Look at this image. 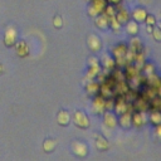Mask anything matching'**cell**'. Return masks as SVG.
<instances>
[{"instance_id": "39", "label": "cell", "mask_w": 161, "mask_h": 161, "mask_svg": "<svg viewBox=\"0 0 161 161\" xmlns=\"http://www.w3.org/2000/svg\"><path fill=\"white\" fill-rule=\"evenodd\" d=\"M3 70H4V67H3V64H0V73H3Z\"/></svg>"}, {"instance_id": "5", "label": "cell", "mask_w": 161, "mask_h": 161, "mask_svg": "<svg viewBox=\"0 0 161 161\" xmlns=\"http://www.w3.org/2000/svg\"><path fill=\"white\" fill-rule=\"evenodd\" d=\"M131 121H132V126L140 128L142 126L146 125L147 122V117H146V113L142 112V111H138V112H135L131 114Z\"/></svg>"}, {"instance_id": "30", "label": "cell", "mask_w": 161, "mask_h": 161, "mask_svg": "<svg viewBox=\"0 0 161 161\" xmlns=\"http://www.w3.org/2000/svg\"><path fill=\"white\" fill-rule=\"evenodd\" d=\"M151 35H152V38H153L156 42H161V30H160L158 26H155V25H153V29H152V31H151Z\"/></svg>"}, {"instance_id": "13", "label": "cell", "mask_w": 161, "mask_h": 161, "mask_svg": "<svg viewBox=\"0 0 161 161\" xmlns=\"http://www.w3.org/2000/svg\"><path fill=\"white\" fill-rule=\"evenodd\" d=\"M94 145H96V148L98 151H107L109 148V142L108 140L102 136V135H97L96 136V140H94Z\"/></svg>"}, {"instance_id": "32", "label": "cell", "mask_w": 161, "mask_h": 161, "mask_svg": "<svg viewBox=\"0 0 161 161\" xmlns=\"http://www.w3.org/2000/svg\"><path fill=\"white\" fill-rule=\"evenodd\" d=\"M146 25H155L156 24V18H155V15H152V14H147L146 15V18H145V21H143Z\"/></svg>"}, {"instance_id": "37", "label": "cell", "mask_w": 161, "mask_h": 161, "mask_svg": "<svg viewBox=\"0 0 161 161\" xmlns=\"http://www.w3.org/2000/svg\"><path fill=\"white\" fill-rule=\"evenodd\" d=\"M152 29H153V26H152V25H146V31H147L148 34H151Z\"/></svg>"}, {"instance_id": "27", "label": "cell", "mask_w": 161, "mask_h": 161, "mask_svg": "<svg viewBox=\"0 0 161 161\" xmlns=\"http://www.w3.org/2000/svg\"><path fill=\"white\" fill-rule=\"evenodd\" d=\"M91 4H92L99 13H102L103 9H104V6L107 5V0H91Z\"/></svg>"}, {"instance_id": "1", "label": "cell", "mask_w": 161, "mask_h": 161, "mask_svg": "<svg viewBox=\"0 0 161 161\" xmlns=\"http://www.w3.org/2000/svg\"><path fill=\"white\" fill-rule=\"evenodd\" d=\"M70 119H72L73 123H74L77 127H79V128H88V127L91 126V121H89L87 113H86L84 111H82V109L74 111V113L72 114V118H70Z\"/></svg>"}, {"instance_id": "35", "label": "cell", "mask_w": 161, "mask_h": 161, "mask_svg": "<svg viewBox=\"0 0 161 161\" xmlns=\"http://www.w3.org/2000/svg\"><path fill=\"white\" fill-rule=\"evenodd\" d=\"M155 135H156V138L161 141V123L155 126Z\"/></svg>"}, {"instance_id": "9", "label": "cell", "mask_w": 161, "mask_h": 161, "mask_svg": "<svg viewBox=\"0 0 161 161\" xmlns=\"http://www.w3.org/2000/svg\"><path fill=\"white\" fill-rule=\"evenodd\" d=\"M94 24L98 29L107 30L109 28V16H107L104 13H101L94 18Z\"/></svg>"}, {"instance_id": "34", "label": "cell", "mask_w": 161, "mask_h": 161, "mask_svg": "<svg viewBox=\"0 0 161 161\" xmlns=\"http://www.w3.org/2000/svg\"><path fill=\"white\" fill-rule=\"evenodd\" d=\"M97 64H99V59L96 55H91L88 58V65H97Z\"/></svg>"}, {"instance_id": "40", "label": "cell", "mask_w": 161, "mask_h": 161, "mask_svg": "<svg viewBox=\"0 0 161 161\" xmlns=\"http://www.w3.org/2000/svg\"><path fill=\"white\" fill-rule=\"evenodd\" d=\"M157 26H158V28H160V30H161V21H160V23L157 24Z\"/></svg>"}, {"instance_id": "29", "label": "cell", "mask_w": 161, "mask_h": 161, "mask_svg": "<svg viewBox=\"0 0 161 161\" xmlns=\"http://www.w3.org/2000/svg\"><path fill=\"white\" fill-rule=\"evenodd\" d=\"M142 70L145 72V74H146V75L152 74V73L155 72V65H153L151 62H146V63H145V65H143V68H142Z\"/></svg>"}, {"instance_id": "3", "label": "cell", "mask_w": 161, "mask_h": 161, "mask_svg": "<svg viewBox=\"0 0 161 161\" xmlns=\"http://www.w3.org/2000/svg\"><path fill=\"white\" fill-rule=\"evenodd\" d=\"M113 111H114V113H116V114H118V116H119V114H122V113H125V112H127V111H130V104L127 103V101H126L125 96L118 94L117 99H114Z\"/></svg>"}, {"instance_id": "17", "label": "cell", "mask_w": 161, "mask_h": 161, "mask_svg": "<svg viewBox=\"0 0 161 161\" xmlns=\"http://www.w3.org/2000/svg\"><path fill=\"white\" fill-rule=\"evenodd\" d=\"M86 91L89 96H94L99 92V83L94 79H88V83H86Z\"/></svg>"}, {"instance_id": "19", "label": "cell", "mask_w": 161, "mask_h": 161, "mask_svg": "<svg viewBox=\"0 0 161 161\" xmlns=\"http://www.w3.org/2000/svg\"><path fill=\"white\" fill-rule=\"evenodd\" d=\"M127 49H128V48L126 47V44H123V43L117 44V45H114V47L112 48V55H113L114 58H122V57H125Z\"/></svg>"}, {"instance_id": "18", "label": "cell", "mask_w": 161, "mask_h": 161, "mask_svg": "<svg viewBox=\"0 0 161 161\" xmlns=\"http://www.w3.org/2000/svg\"><path fill=\"white\" fill-rule=\"evenodd\" d=\"M114 18L121 23V25H123V24H126V23L130 20V13H128L125 8H121L118 11H116Z\"/></svg>"}, {"instance_id": "38", "label": "cell", "mask_w": 161, "mask_h": 161, "mask_svg": "<svg viewBox=\"0 0 161 161\" xmlns=\"http://www.w3.org/2000/svg\"><path fill=\"white\" fill-rule=\"evenodd\" d=\"M156 93H157V96H160V97H161V84L156 88Z\"/></svg>"}, {"instance_id": "16", "label": "cell", "mask_w": 161, "mask_h": 161, "mask_svg": "<svg viewBox=\"0 0 161 161\" xmlns=\"http://www.w3.org/2000/svg\"><path fill=\"white\" fill-rule=\"evenodd\" d=\"M138 30H140V28H138V23H137V21H135V20H128V21L126 23V33H127L128 35L136 36V35L138 34Z\"/></svg>"}, {"instance_id": "4", "label": "cell", "mask_w": 161, "mask_h": 161, "mask_svg": "<svg viewBox=\"0 0 161 161\" xmlns=\"http://www.w3.org/2000/svg\"><path fill=\"white\" fill-rule=\"evenodd\" d=\"M104 101L106 98L101 94H94V98L92 101V111L94 114H102L106 109H104Z\"/></svg>"}, {"instance_id": "41", "label": "cell", "mask_w": 161, "mask_h": 161, "mask_svg": "<svg viewBox=\"0 0 161 161\" xmlns=\"http://www.w3.org/2000/svg\"><path fill=\"white\" fill-rule=\"evenodd\" d=\"M87 1H91V0H87Z\"/></svg>"}, {"instance_id": "8", "label": "cell", "mask_w": 161, "mask_h": 161, "mask_svg": "<svg viewBox=\"0 0 161 161\" xmlns=\"http://www.w3.org/2000/svg\"><path fill=\"white\" fill-rule=\"evenodd\" d=\"M103 123L106 127L108 128H114L117 126V116L114 112H111V111H104L103 113Z\"/></svg>"}, {"instance_id": "25", "label": "cell", "mask_w": 161, "mask_h": 161, "mask_svg": "<svg viewBox=\"0 0 161 161\" xmlns=\"http://www.w3.org/2000/svg\"><path fill=\"white\" fill-rule=\"evenodd\" d=\"M130 49L136 54L137 52H141L142 50V44H141V40L137 39V38H132L131 42H130Z\"/></svg>"}, {"instance_id": "2", "label": "cell", "mask_w": 161, "mask_h": 161, "mask_svg": "<svg viewBox=\"0 0 161 161\" xmlns=\"http://www.w3.org/2000/svg\"><path fill=\"white\" fill-rule=\"evenodd\" d=\"M70 150L77 157H80V158H83L88 155V146L83 141H78V140L73 141L70 145Z\"/></svg>"}, {"instance_id": "33", "label": "cell", "mask_w": 161, "mask_h": 161, "mask_svg": "<svg viewBox=\"0 0 161 161\" xmlns=\"http://www.w3.org/2000/svg\"><path fill=\"white\" fill-rule=\"evenodd\" d=\"M87 10H88V11H87V13H88V15H89V16H92V18H96L98 14H101V13H99V11H98L93 5H92V4H89V5H88V9H87Z\"/></svg>"}, {"instance_id": "28", "label": "cell", "mask_w": 161, "mask_h": 161, "mask_svg": "<svg viewBox=\"0 0 161 161\" xmlns=\"http://www.w3.org/2000/svg\"><path fill=\"white\" fill-rule=\"evenodd\" d=\"M102 13H104L107 16H113V15L116 14V8H114V5H112V4H107V5L104 6V9H103Z\"/></svg>"}, {"instance_id": "23", "label": "cell", "mask_w": 161, "mask_h": 161, "mask_svg": "<svg viewBox=\"0 0 161 161\" xmlns=\"http://www.w3.org/2000/svg\"><path fill=\"white\" fill-rule=\"evenodd\" d=\"M55 146H57V141L53 140V138H47V140L43 142V150H44L45 152H52V151H54Z\"/></svg>"}, {"instance_id": "36", "label": "cell", "mask_w": 161, "mask_h": 161, "mask_svg": "<svg viewBox=\"0 0 161 161\" xmlns=\"http://www.w3.org/2000/svg\"><path fill=\"white\" fill-rule=\"evenodd\" d=\"M107 1H108V4H112V5H114V6H116V5L121 4V1H122V0H107Z\"/></svg>"}, {"instance_id": "14", "label": "cell", "mask_w": 161, "mask_h": 161, "mask_svg": "<svg viewBox=\"0 0 161 161\" xmlns=\"http://www.w3.org/2000/svg\"><path fill=\"white\" fill-rule=\"evenodd\" d=\"M147 15V11L145 8L142 6H138V8H135L133 11H132V19L137 23H143L145 21V18Z\"/></svg>"}, {"instance_id": "7", "label": "cell", "mask_w": 161, "mask_h": 161, "mask_svg": "<svg viewBox=\"0 0 161 161\" xmlns=\"http://www.w3.org/2000/svg\"><path fill=\"white\" fill-rule=\"evenodd\" d=\"M87 45L92 52H99L102 48V42L96 34H89L87 36Z\"/></svg>"}, {"instance_id": "21", "label": "cell", "mask_w": 161, "mask_h": 161, "mask_svg": "<svg viewBox=\"0 0 161 161\" xmlns=\"http://www.w3.org/2000/svg\"><path fill=\"white\" fill-rule=\"evenodd\" d=\"M135 109L136 111H142V112H146L150 109V106H148V101L145 99L143 97L142 98H138L135 101Z\"/></svg>"}, {"instance_id": "20", "label": "cell", "mask_w": 161, "mask_h": 161, "mask_svg": "<svg viewBox=\"0 0 161 161\" xmlns=\"http://www.w3.org/2000/svg\"><path fill=\"white\" fill-rule=\"evenodd\" d=\"M102 70L101 68V64H97V65H88V70H87V74H86V78L87 79H94L98 73Z\"/></svg>"}, {"instance_id": "22", "label": "cell", "mask_w": 161, "mask_h": 161, "mask_svg": "<svg viewBox=\"0 0 161 161\" xmlns=\"http://www.w3.org/2000/svg\"><path fill=\"white\" fill-rule=\"evenodd\" d=\"M148 121L152 123V125H160L161 123V111H157V109H151L150 111V114H148Z\"/></svg>"}, {"instance_id": "15", "label": "cell", "mask_w": 161, "mask_h": 161, "mask_svg": "<svg viewBox=\"0 0 161 161\" xmlns=\"http://www.w3.org/2000/svg\"><path fill=\"white\" fill-rule=\"evenodd\" d=\"M70 118H72V116L69 114V112L64 111V109H60L57 114V122L60 126H68L70 123Z\"/></svg>"}, {"instance_id": "26", "label": "cell", "mask_w": 161, "mask_h": 161, "mask_svg": "<svg viewBox=\"0 0 161 161\" xmlns=\"http://www.w3.org/2000/svg\"><path fill=\"white\" fill-rule=\"evenodd\" d=\"M109 28H111V30H113L114 33H118L119 29H121V23L114 18V15H113V16H109Z\"/></svg>"}, {"instance_id": "12", "label": "cell", "mask_w": 161, "mask_h": 161, "mask_svg": "<svg viewBox=\"0 0 161 161\" xmlns=\"http://www.w3.org/2000/svg\"><path fill=\"white\" fill-rule=\"evenodd\" d=\"M117 125H119L122 128L128 130L132 126V121H131V112L127 111L122 114H119V118L117 119Z\"/></svg>"}, {"instance_id": "11", "label": "cell", "mask_w": 161, "mask_h": 161, "mask_svg": "<svg viewBox=\"0 0 161 161\" xmlns=\"http://www.w3.org/2000/svg\"><path fill=\"white\" fill-rule=\"evenodd\" d=\"M15 52L20 58H25L29 55V45L25 40H19L15 43Z\"/></svg>"}, {"instance_id": "10", "label": "cell", "mask_w": 161, "mask_h": 161, "mask_svg": "<svg viewBox=\"0 0 161 161\" xmlns=\"http://www.w3.org/2000/svg\"><path fill=\"white\" fill-rule=\"evenodd\" d=\"M101 64L103 67L104 70H113L114 67H116V60H114V57H111V54H107L104 53L101 58Z\"/></svg>"}, {"instance_id": "6", "label": "cell", "mask_w": 161, "mask_h": 161, "mask_svg": "<svg viewBox=\"0 0 161 161\" xmlns=\"http://www.w3.org/2000/svg\"><path fill=\"white\" fill-rule=\"evenodd\" d=\"M16 35H18V33H16V30L13 26L8 28L5 30V35H4V44L6 47H9V48L14 47L15 43H16Z\"/></svg>"}, {"instance_id": "31", "label": "cell", "mask_w": 161, "mask_h": 161, "mask_svg": "<svg viewBox=\"0 0 161 161\" xmlns=\"http://www.w3.org/2000/svg\"><path fill=\"white\" fill-rule=\"evenodd\" d=\"M53 25H54V28H57V29H60V28L63 26V19H62L60 15H55V16L53 18Z\"/></svg>"}, {"instance_id": "24", "label": "cell", "mask_w": 161, "mask_h": 161, "mask_svg": "<svg viewBox=\"0 0 161 161\" xmlns=\"http://www.w3.org/2000/svg\"><path fill=\"white\" fill-rule=\"evenodd\" d=\"M148 106L150 109H157L161 111V97L160 96H155L148 101Z\"/></svg>"}]
</instances>
